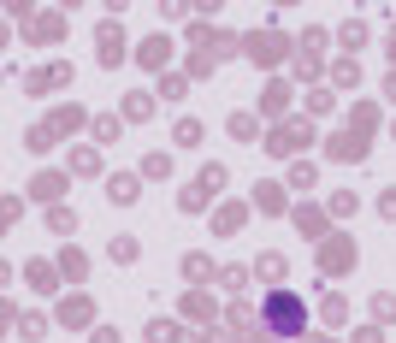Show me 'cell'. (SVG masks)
Returning a JSON list of instances; mask_svg holds the SVG:
<instances>
[{
    "instance_id": "cell-1",
    "label": "cell",
    "mask_w": 396,
    "mask_h": 343,
    "mask_svg": "<svg viewBox=\"0 0 396 343\" xmlns=\"http://www.w3.org/2000/svg\"><path fill=\"white\" fill-rule=\"evenodd\" d=\"M266 320H272V331H296V326H302V308H296V296H272Z\"/></svg>"
},
{
    "instance_id": "cell-2",
    "label": "cell",
    "mask_w": 396,
    "mask_h": 343,
    "mask_svg": "<svg viewBox=\"0 0 396 343\" xmlns=\"http://www.w3.org/2000/svg\"><path fill=\"white\" fill-rule=\"evenodd\" d=\"M384 219H396V190H390V195H384Z\"/></svg>"
}]
</instances>
